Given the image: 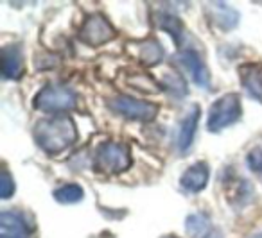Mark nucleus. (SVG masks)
Wrapping results in <instances>:
<instances>
[{
  "instance_id": "19",
  "label": "nucleus",
  "mask_w": 262,
  "mask_h": 238,
  "mask_svg": "<svg viewBox=\"0 0 262 238\" xmlns=\"http://www.w3.org/2000/svg\"><path fill=\"white\" fill-rule=\"evenodd\" d=\"M127 84L133 86L135 90L144 91V93H155L158 90V84L149 76H144V74H129L127 76Z\"/></svg>"
},
{
  "instance_id": "14",
  "label": "nucleus",
  "mask_w": 262,
  "mask_h": 238,
  "mask_svg": "<svg viewBox=\"0 0 262 238\" xmlns=\"http://www.w3.org/2000/svg\"><path fill=\"white\" fill-rule=\"evenodd\" d=\"M2 77L4 79H20L24 74L22 52L15 45H9L2 51V63H0Z\"/></svg>"
},
{
  "instance_id": "23",
  "label": "nucleus",
  "mask_w": 262,
  "mask_h": 238,
  "mask_svg": "<svg viewBox=\"0 0 262 238\" xmlns=\"http://www.w3.org/2000/svg\"><path fill=\"white\" fill-rule=\"evenodd\" d=\"M251 238H262V233H258V234H255V236H251Z\"/></svg>"
},
{
  "instance_id": "4",
  "label": "nucleus",
  "mask_w": 262,
  "mask_h": 238,
  "mask_svg": "<svg viewBox=\"0 0 262 238\" xmlns=\"http://www.w3.org/2000/svg\"><path fill=\"white\" fill-rule=\"evenodd\" d=\"M95 165L106 174H120L129 169V147L119 141H104L95 152Z\"/></svg>"
},
{
  "instance_id": "5",
  "label": "nucleus",
  "mask_w": 262,
  "mask_h": 238,
  "mask_svg": "<svg viewBox=\"0 0 262 238\" xmlns=\"http://www.w3.org/2000/svg\"><path fill=\"white\" fill-rule=\"evenodd\" d=\"M110 108L117 115L124 116L127 120H137V122H151L158 115V106L155 102L139 101L133 97H117L110 102Z\"/></svg>"
},
{
  "instance_id": "20",
  "label": "nucleus",
  "mask_w": 262,
  "mask_h": 238,
  "mask_svg": "<svg viewBox=\"0 0 262 238\" xmlns=\"http://www.w3.org/2000/svg\"><path fill=\"white\" fill-rule=\"evenodd\" d=\"M246 165H248V169L262 181V145H257V147H253L248 152Z\"/></svg>"
},
{
  "instance_id": "15",
  "label": "nucleus",
  "mask_w": 262,
  "mask_h": 238,
  "mask_svg": "<svg viewBox=\"0 0 262 238\" xmlns=\"http://www.w3.org/2000/svg\"><path fill=\"white\" fill-rule=\"evenodd\" d=\"M157 27L164 29L165 33H169L172 38H174V43L182 45L183 43V38H185V31H183V23L178 16H174L172 13H164L160 11L157 16Z\"/></svg>"
},
{
  "instance_id": "3",
  "label": "nucleus",
  "mask_w": 262,
  "mask_h": 238,
  "mask_svg": "<svg viewBox=\"0 0 262 238\" xmlns=\"http://www.w3.org/2000/svg\"><path fill=\"white\" fill-rule=\"evenodd\" d=\"M76 93L70 88L59 84H49L41 88L34 97V108L47 113H63L76 108Z\"/></svg>"
},
{
  "instance_id": "8",
  "label": "nucleus",
  "mask_w": 262,
  "mask_h": 238,
  "mask_svg": "<svg viewBox=\"0 0 262 238\" xmlns=\"http://www.w3.org/2000/svg\"><path fill=\"white\" fill-rule=\"evenodd\" d=\"M127 51L135 56L140 65L144 66H157L164 59V47L157 40H153V38L131 41V43H127Z\"/></svg>"
},
{
  "instance_id": "9",
  "label": "nucleus",
  "mask_w": 262,
  "mask_h": 238,
  "mask_svg": "<svg viewBox=\"0 0 262 238\" xmlns=\"http://www.w3.org/2000/svg\"><path fill=\"white\" fill-rule=\"evenodd\" d=\"M241 84L248 97L262 104V63H246L239 68Z\"/></svg>"
},
{
  "instance_id": "10",
  "label": "nucleus",
  "mask_w": 262,
  "mask_h": 238,
  "mask_svg": "<svg viewBox=\"0 0 262 238\" xmlns=\"http://www.w3.org/2000/svg\"><path fill=\"white\" fill-rule=\"evenodd\" d=\"M198 122H200V108L196 104L190 106V109L187 111V115L183 116L182 124H180V131H178V151L180 154H185L190 149L194 141V134H196L198 129Z\"/></svg>"
},
{
  "instance_id": "16",
  "label": "nucleus",
  "mask_w": 262,
  "mask_h": 238,
  "mask_svg": "<svg viewBox=\"0 0 262 238\" xmlns=\"http://www.w3.org/2000/svg\"><path fill=\"white\" fill-rule=\"evenodd\" d=\"M162 88L167 91L171 97H174L176 101H182L187 93H189V86H187L185 79L180 76L174 70H167L162 76Z\"/></svg>"
},
{
  "instance_id": "21",
  "label": "nucleus",
  "mask_w": 262,
  "mask_h": 238,
  "mask_svg": "<svg viewBox=\"0 0 262 238\" xmlns=\"http://www.w3.org/2000/svg\"><path fill=\"white\" fill-rule=\"evenodd\" d=\"M15 194V181H13L11 174L8 170H2V176H0V197L9 199Z\"/></svg>"
},
{
  "instance_id": "18",
  "label": "nucleus",
  "mask_w": 262,
  "mask_h": 238,
  "mask_svg": "<svg viewBox=\"0 0 262 238\" xmlns=\"http://www.w3.org/2000/svg\"><path fill=\"white\" fill-rule=\"evenodd\" d=\"M185 229L190 236L198 238L201 234H205V231L208 229V219L207 215H201V213H194V215H189L185 220Z\"/></svg>"
},
{
  "instance_id": "7",
  "label": "nucleus",
  "mask_w": 262,
  "mask_h": 238,
  "mask_svg": "<svg viewBox=\"0 0 262 238\" xmlns=\"http://www.w3.org/2000/svg\"><path fill=\"white\" fill-rule=\"evenodd\" d=\"M172 59H174L176 65L182 66V68L189 74L190 79H192L198 86L205 88V90L210 88V74H208V68L205 66V63L201 61L198 52L183 51V52H178Z\"/></svg>"
},
{
  "instance_id": "2",
  "label": "nucleus",
  "mask_w": 262,
  "mask_h": 238,
  "mask_svg": "<svg viewBox=\"0 0 262 238\" xmlns=\"http://www.w3.org/2000/svg\"><path fill=\"white\" fill-rule=\"evenodd\" d=\"M241 101L235 93H226L212 104L207 118V129L210 133H221L241 118Z\"/></svg>"
},
{
  "instance_id": "1",
  "label": "nucleus",
  "mask_w": 262,
  "mask_h": 238,
  "mask_svg": "<svg viewBox=\"0 0 262 238\" xmlns=\"http://www.w3.org/2000/svg\"><path fill=\"white\" fill-rule=\"evenodd\" d=\"M38 147L47 154H59L76 141L77 131L69 116H52L40 120L33 131Z\"/></svg>"
},
{
  "instance_id": "6",
  "label": "nucleus",
  "mask_w": 262,
  "mask_h": 238,
  "mask_svg": "<svg viewBox=\"0 0 262 238\" xmlns=\"http://www.w3.org/2000/svg\"><path fill=\"white\" fill-rule=\"evenodd\" d=\"M117 36V31L112 27V23L102 15H92L86 18L79 31V38L90 47H99L108 41H112Z\"/></svg>"
},
{
  "instance_id": "11",
  "label": "nucleus",
  "mask_w": 262,
  "mask_h": 238,
  "mask_svg": "<svg viewBox=\"0 0 262 238\" xmlns=\"http://www.w3.org/2000/svg\"><path fill=\"white\" fill-rule=\"evenodd\" d=\"M208 176H210V170H208L207 163H194L190 169H187L183 172L180 184L185 192L189 194H200L201 190H205L208 183Z\"/></svg>"
},
{
  "instance_id": "13",
  "label": "nucleus",
  "mask_w": 262,
  "mask_h": 238,
  "mask_svg": "<svg viewBox=\"0 0 262 238\" xmlns=\"http://www.w3.org/2000/svg\"><path fill=\"white\" fill-rule=\"evenodd\" d=\"M0 238H29V227L22 215L4 211L0 215Z\"/></svg>"
},
{
  "instance_id": "24",
  "label": "nucleus",
  "mask_w": 262,
  "mask_h": 238,
  "mask_svg": "<svg viewBox=\"0 0 262 238\" xmlns=\"http://www.w3.org/2000/svg\"><path fill=\"white\" fill-rule=\"evenodd\" d=\"M164 238H178V236H174V234H169V236H164Z\"/></svg>"
},
{
  "instance_id": "17",
  "label": "nucleus",
  "mask_w": 262,
  "mask_h": 238,
  "mask_svg": "<svg viewBox=\"0 0 262 238\" xmlns=\"http://www.w3.org/2000/svg\"><path fill=\"white\" fill-rule=\"evenodd\" d=\"M84 192L79 184H65L54 192V199L59 204H76L83 199Z\"/></svg>"
},
{
  "instance_id": "22",
  "label": "nucleus",
  "mask_w": 262,
  "mask_h": 238,
  "mask_svg": "<svg viewBox=\"0 0 262 238\" xmlns=\"http://www.w3.org/2000/svg\"><path fill=\"white\" fill-rule=\"evenodd\" d=\"M203 238H223V233L219 229H215V231H210L208 234H205Z\"/></svg>"
},
{
  "instance_id": "12",
  "label": "nucleus",
  "mask_w": 262,
  "mask_h": 238,
  "mask_svg": "<svg viewBox=\"0 0 262 238\" xmlns=\"http://www.w3.org/2000/svg\"><path fill=\"white\" fill-rule=\"evenodd\" d=\"M207 8H210L208 9V16H210L212 23L217 26L219 29L232 31L239 23V13L233 8H230V6H226L225 2H210Z\"/></svg>"
}]
</instances>
